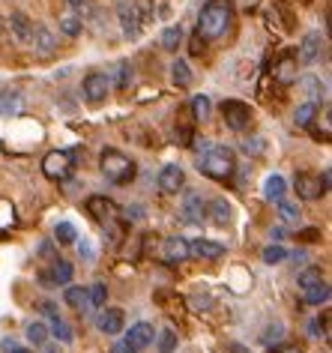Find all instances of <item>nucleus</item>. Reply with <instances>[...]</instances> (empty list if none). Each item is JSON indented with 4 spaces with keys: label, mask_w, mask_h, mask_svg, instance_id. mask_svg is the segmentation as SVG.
Listing matches in <instances>:
<instances>
[{
    "label": "nucleus",
    "mask_w": 332,
    "mask_h": 353,
    "mask_svg": "<svg viewBox=\"0 0 332 353\" xmlns=\"http://www.w3.org/2000/svg\"><path fill=\"white\" fill-rule=\"evenodd\" d=\"M54 240H57L60 245H72V243L78 240V228H75L72 222H60V225L54 228Z\"/></svg>",
    "instance_id": "nucleus-37"
},
{
    "label": "nucleus",
    "mask_w": 332,
    "mask_h": 353,
    "mask_svg": "<svg viewBox=\"0 0 332 353\" xmlns=\"http://www.w3.org/2000/svg\"><path fill=\"white\" fill-rule=\"evenodd\" d=\"M81 87H84L87 102L99 105V102H105L111 96V87H114V81H111L108 72H90V75H84V84Z\"/></svg>",
    "instance_id": "nucleus-7"
},
{
    "label": "nucleus",
    "mask_w": 332,
    "mask_h": 353,
    "mask_svg": "<svg viewBox=\"0 0 332 353\" xmlns=\"http://www.w3.org/2000/svg\"><path fill=\"white\" fill-rule=\"evenodd\" d=\"M153 341H156V347H159V353H174V350H177V332H174L171 326H168V330H162Z\"/></svg>",
    "instance_id": "nucleus-38"
},
{
    "label": "nucleus",
    "mask_w": 332,
    "mask_h": 353,
    "mask_svg": "<svg viewBox=\"0 0 332 353\" xmlns=\"http://www.w3.org/2000/svg\"><path fill=\"white\" fill-rule=\"evenodd\" d=\"M282 332H284V326L276 321L273 326H267V330H264V335H260V339H264V344H267V347H273V344H278V341H282Z\"/></svg>",
    "instance_id": "nucleus-40"
},
{
    "label": "nucleus",
    "mask_w": 332,
    "mask_h": 353,
    "mask_svg": "<svg viewBox=\"0 0 332 353\" xmlns=\"http://www.w3.org/2000/svg\"><path fill=\"white\" fill-rule=\"evenodd\" d=\"M242 153L264 156V153H267V141H264V138H246V141H242Z\"/></svg>",
    "instance_id": "nucleus-41"
},
{
    "label": "nucleus",
    "mask_w": 332,
    "mask_h": 353,
    "mask_svg": "<svg viewBox=\"0 0 332 353\" xmlns=\"http://www.w3.org/2000/svg\"><path fill=\"white\" fill-rule=\"evenodd\" d=\"M42 174H45L51 183H66L69 176L75 174V153L72 150H51V153L42 159Z\"/></svg>",
    "instance_id": "nucleus-4"
},
{
    "label": "nucleus",
    "mask_w": 332,
    "mask_h": 353,
    "mask_svg": "<svg viewBox=\"0 0 332 353\" xmlns=\"http://www.w3.org/2000/svg\"><path fill=\"white\" fill-rule=\"evenodd\" d=\"M87 303H90V308H105V303H108V288H105V281H93V285L87 288Z\"/></svg>",
    "instance_id": "nucleus-35"
},
{
    "label": "nucleus",
    "mask_w": 332,
    "mask_h": 353,
    "mask_svg": "<svg viewBox=\"0 0 332 353\" xmlns=\"http://www.w3.org/2000/svg\"><path fill=\"white\" fill-rule=\"evenodd\" d=\"M302 87H305V96H309V102L326 105L329 87H326V81H320V75H305V78H302Z\"/></svg>",
    "instance_id": "nucleus-20"
},
{
    "label": "nucleus",
    "mask_w": 332,
    "mask_h": 353,
    "mask_svg": "<svg viewBox=\"0 0 332 353\" xmlns=\"http://www.w3.org/2000/svg\"><path fill=\"white\" fill-rule=\"evenodd\" d=\"M78 252H81V258H87V261L93 258V249H90V245H87L84 240H81V245H78Z\"/></svg>",
    "instance_id": "nucleus-48"
},
{
    "label": "nucleus",
    "mask_w": 332,
    "mask_h": 353,
    "mask_svg": "<svg viewBox=\"0 0 332 353\" xmlns=\"http://www.w3.org/2000/svg\"><path fill=\"white\" fill-rule=\"evenodd\" d=\"M180 42H183V28H180V24H171V28L162 30V37H159L162 51H171V54H177Z\"/></svg>",
    "instance_id": "nucleus-29"
},
{
    "label": "nucleus",
    "mask_w": 332,
    "mask_h": 353,
    "mask_svg": "<svg viewBox=\"0 0 332 353\" xmlns=\"http://www.w3.org/2000/svg\"><path fill=\"white\" fill-rule=\"evenodd\" d=\"M207 216H209V222H213L216 228H228L234 222V207L225 198H213L207 204Z\"/></svg>",
    "instance_id": "nucleus-18"
},
{
    "label": "nucleus",
    "mask_w": 332,
    "mask_h": 353,
    "mask_svg": "<svg viewBox=\"0 0 332 353\" xmlns=\"http://www.w3.org/2000/svg\"><path fill=\"white\" fill-rule=\"evenodd\" d=\"M296 75H300V72H296V57H291V54H284V57L273 66V78H276L278 84H293Z\"/></svg>",
    "instance_id": "nucleus-24"
},
{
    "label": "nucleus",
    "mask_w": 332,
    "mask_h": 353,
    "mask_svg": "<svg viewBox=\"0 0 332 353\" xmlns=\"http://www.w3.org/2000/svg\"><path fill=\"white\" fill-rule=\"evenodd\" d=\"M231 28H234V3L231 0H207V3L200 6L195 37H200L204 42H216Z\"/></svg>",
    "instance_id": "nucleus-2"
},
{
    "label": "nucleus",
    "mask_w": 332,
    "mask_h": 353,
    "mask_svg": "<svg viewBox=\"0 0 332 353\" xmlns=\"http://www.w3.org/2000/svg\"><path fill=\"white\" fill-rule=\"evenodd\" d=\"M132 84V63H120L117 66V90H126Z\"/></svg>",
    "instance_id": "nucleus-42"
},
{
    "label": "nucleus",
    "mask_w": 332,
    "mask_h": 353,
    "mask_svg": "<svg viewBox=\"0 0 332 353\" xmlns=\"http://www.w3.org/2000/svg\"><path fill=\"white\" fill-rule=\"evenodd\" d=\"M99 171L111 186H129V183L138 176V165H135L132 156L123 153V150L108 147V150H102V156H99Z\"/></svg>",
    "instance_id": "nucleus-3"
},
{
    "label": "nucleus",
    "mask_w": 332,
    "mask_h": 353,
    "mask_svg": "<svg viewBox=\"0 0 332 353\" xmlns=\"http://www.w3.org/2000/svg\"><path fill=\"white\" fill-rule=\"evenodd\" d=\"M183 219H186L189 225H200L207 219V204L198 192H189V195L183 198Z\"/></svg>",
    "instance_id": "nucleus-17"
},
{
    "label": "nucleus",
    "mask_w": 332,
    "mask_h": 353,
    "mask_svg": "<svg viewBox=\"0 0 332 353\" xmlns=\"http://www.w3.org/2000/svg\"><path fill=\"white\" fill-rule=\"evenodd\" d=\"M96 326H99V332H105V335H120L126 326L123 308H102L99 317H96Z\"/></svg>",
    "instance_id": "nucleus-15"
},
{
    "label": "nucleus",
    "mask_w": 332,
    "mask_h": 353,
    "mask_svg": "<svg viewBox=\"0 0 332 353\" xmlns=\"http://www.w3.org/2000/svg\"><path fill=\"white\" fill-rule=\"evenodd\" d=\"M189 249H191V254H198V258H204V261L225 258V245L216 240H189Z\"/></svg>",
    "instance_id": "nucleus-19"
},
{
    "label": "nucleus",
    "mask_w": 332,
    "mask_h": 353,
    "mask_svg": "<svg viewBox=\"0 0 332 353\" xmlns=\"http://www.w3.org/2000/svg\"><path fill=\"white\" fill-rule=\"evenodd\" d=\"M10 30L15 33V39L19 42H28L30 33H33V24H30V19L24 12H12L10 15Z\"/></svg>",
    "instance_id": "nucleus-27"
},
{
    "label": "nucleus",
    "mask_w": 332,
    "mask_h": 353,
    "mask_svg": "<svg viewBox=\"0 0 332 353\" xmlns=\"http://www.w3.org/2000/svg\"><path fill=\"white\" fill-rule=\"evenodd\" d=\"M273 236H276V243H282L284 240V231H282V228H276V231H269V240H273Z\"/></svg>",
    "instance_id": "nucleus-51"
},
{
    "label": "nucleus",
    "mask_w": 332,
    "mask_h": 353,
    "mask_svg": "<svg viewBox=\"0 0 332 353\" xmlns=\"http://www.w3.org/2000/svg\"><path fill=\"white\" fill-rule=\"evenodd\" d=\"M57 30L63 33V37H69V39L81 37V30H84L81 15H78V12H63V15L57 19Z\"/></svg>",
    "instance_id": "nucleus-25"
},
{
    "label": "nucleus",
    "mask_w": 332,
    "mask_h": 353,
    "mask_svg": "<svg viewBox=\"0 0 332 353\" xmlns=\"http://www.w3.org/2000/svg\"><path fill=\"white\" fill-rule=\"evenodd\" d=\"M126 216H129V219H141V216H144V210H141V207H129V210H126Z\"/></svg>",
    "instance_id": "nucleus-50"
},
{
    "label": "nucleus",
    "mask_w": 332,
    "mask_h": 353,
    "mask_svg": "<svg viewBox=\"0 0 332 353\" xmlns=\"http://www.w3.org/2000/svg\"><path fill=\"white\" fill-rule=\"evenodd\" d=\"M264 198L269 201V204H278V201L287 198V180L282 174H269L264 180Z\"/></svg>",
    "instance_id": "nucleus-21"
},
{
    "label": "nucleus",
    "mask_w": 332,
    "mask_h": 353,
    "mask_svg": "<svg viewBox=\"0 0 332 353\" xmlns=\"http://www.w3.org/2000/svg\"><path fill=\"white\" fill-rule=\"evenodd\" d=\"M111 353H135V350H132V347H129V344H126V341H117V344H114V347H111Z\"/></svg>",
    "instance_id": "nucleus-46"
},
{
    "label": "nucleus",
    "mask_w": 332,
    "mask_h": 353,
    "mask_svg": "<svg viewBox=\"0 0 332 353\" xmlns=\"http://www.w3.org/2000/svg\"><path fill=\"white\" fill-rule=\"evenodd\" d=\"M63 299H66V305L75 308V312H87V308H90V303H87V288H66Z\"/></svg>",
    "instance_id": "nucleus-34"
},
{
    "label": "nucleus",
    "mask_w": 332,
    "mask_h": 353,
    "mask_svg": "<svg viewBox=\"0 0 332 353\" xmlns=\"http://www.w3.org/2000/svg\"><path fill=\"white\" fill-rule=\"evenodd\" d=\"M84 207H87V216H93L96 222H111L117 216V204L105 195H90Z\"/></svg>",
    "instance_id": "nucleus-16"
},
{
    "label": "nucleus",
    "mask_w": 332,
    "mask_h": 353,
    "mask_svg": "<svg viewBox=\"0 0 332 353\" xmlns=\"http://www.w3.org/2000/svg\"><path fill=\"white\" fill-rule=\"evenodd\" d=\"M42 353H60V347H57V341H45V344H42V347H39Z\"/></svg>",
    "instance_id": "nucleus-47"
},
{
    "label": "nucleus",
    "mask_w": 332,
    "mask_h": 353,
    "mask_svg": "<svg viewBox=\"0 0 332 353\" xmlns=\"http://www.w3.org/2000/svg\"><path fill=\"white\" fill-rule=\"evenodd\" d=\"M156 183H159V189L165 195H177V192L186 186V171H183L180 165H165L159 176H156Z\"/></svg>",
    "instance_id": "nucleus-12"
},
{
    "label": "nucleus",
    "mask_w": 332,
    "mask_h": 353,
    "mask_svg": "<svg viewBox=\"0 0 332 353\" xmlns=\"http://www.w3.org/2000/svg\"><path fill=\"white\" fill-rule=\"evenodd\" d=\"M42 308H45V314H48V321H51L48 323V335H51V339H54L57 344H72L75 341V330H72V326H69L63 317L57 314V308L51 305V303H45Z\"/></svg>",
    "instance_id": "nucleus-10"
},
{
    "label": "nucleus",
    "mask_w": 332,
    "mask_h": 353,
    "mask_svg": "<svg viewBox=\"0 0 332 353\" xmlns=\"http://www.w3.org/2000/svg\"><path fill=\"white\" fill-rule=\"evenodd\" d=\"M269 353H305L300 344H276V347H269Z\"/></svg>",
    "instance_id": "nucleus-43"
},
{
    "label": "nucleus",
    "mask_w": 332,
    "mask_h": 353,
    "mask_svg": "<svg viewBox=\"0 0 332 353\" xmlns=\"http://www.w3.org/2000/svg\"><path fill=\"white\" fill-rule=\"evenodd\" d=\"M171 78H174V84H177L180 90L191 87V69H189L186 60H174L171 63Z\"/></svg>",
    "instance_id": "nucleus-32"
},
{
    "label": "nucleus",
    "mask_w": 332,
    "mask_h": 353,
    "mask_svg": "<svg viewBox=\"0 0 332 353\" xmlns=\"http://www.w3.org/2000/svg\"><path fill=\"white\" fill-rule=\"evenodd\" d=\"M117 21H120V30H123L126 39H138L144 30V21H141V12H138V6L132 0H120L117 3Z\"/></svg>",
    "instance_id": "nucleus-6"
},
{
    "label": "nucleus",
    "mask_w": 332,
    "mask_h": 353,
    "mask_svg": "<svg viewBox=\"0 0 332 353\" xmlns=\"http://www.w3.org/2000/svg\"><path fill=\"white\" fill-rule=\"evenodd\" d=\"M72 279H75V267L69 261H54L51 263L48 281H54V285H72Z\"/></svg>",
    "instance_id": "nucleus-26"
},
{
    "label": "nucleus",
    "mask_w": 332,
    "mask_h": 353,
    "mask_svg": "<svg viewBox=\"0 0 332 353\" xmlns=\"http://www.w3.org/2000/svg\"><path fill=\"white\" fill-rule=\"evenodd\" d=\"M153 339H156V330H153V323H147V321H138V323H132L129 326V332H126V344L132 347L135 353H144L147 347L153 344Z\"/></svg>",
    "instance_id": "nucleus-11"
},
{
    "label": "nucleus",
    "mask_w": 332,
    "mask_h": 353,
    "mask_svg": "<svg viewBox=\"0 0 332 353\" xmlns=\"http://www.w3.org/2000/svg\"><path fill=\"white\" fill-rule=\"evenodd\" d=\"M191 117H195L198 123H207L209 117H213V102H209V96H191V105H189Z\"/></svg>",
    "instance_id": "nucleus-28"
},
{
    "label": "nucleus",
    "mask_w": 332,
    "mask_h": 353,
    "mask_svg": "<svg viewBox=\"0 0 332 353\" xmlns=\"http://www.w3.org/2000/svg\"><path fill=\"white\" fill-rule=\"evenodd\" d=\"M218 111H222L225 126H228L231 132H246L251 126V117H255L251 105L249 102H240V99H225Z\"/></svg>",
    "instance_id": "nucleus-5"
},
{
    "label": "nucleus",
    "mask_w": 332,
    "mask_h": 353,
    "mask_svg": "<svg viewBox=\"0 0 332 353\" xmlns=\"http://www.w3.org/2000/svg\"><path fill=\"white\" fill-rule=\"evenodd\" d=\"M318 281H323V272H320V267H309V270H302V272H300V279H296V285H300V290H305V288L318 285Z\"/></svg>",
    "instance_id": "nucleus-39"
},
{
    "label": "nucleus",
    "mask_w": 332,
    "mask_h": 353,
    "mask_svg": "<svg viewBox=\"0 0 332 353\" xmlns=\"http://www.w3.org/2000/svg\"><path fill=\"white\" fill-rule=\"evenodd\" d=\"M198 147V171L216 183H228L237 174V153L213 141H191Z\"/></svg>",
    "instance_id": "nucleus-1"
},
{
    "label": "nucleus",
    "mask_w": 332,
    "mask_h": 353,
    "mask_svg": "<svg viewBox=\"0 0 332 353\" xmlns=\"http://www.w3.org/2000/svg\"><path fill=\"white\" fill-rule=\"evenodd\" d=\"M66 3H69V6H72V10H78V6H84V3H87V0H66Z\"/></svg>",
    "instance_id": "nucleus-53"
},
{
    "label": "nucleus",
    "mask_w": 332,
    "mask_h": 353,
    "mask_svg": "<svg viewBox=\"0 0 332 353\" xmlns=\"http://www.w3.org/2000/svg\"><path fill=\"white\" fill-rule=\"evenodd\" d=\"M6 353H33V350L30 347H21V344H15V347H10Z\"/></svg>",
    "instance_id": "nucleus-52"
},
{
    "label": "nucleus",
    "mask_w": 332,
    "mask_h": 353,
    "mask_svg": "<svg viewBox=\"0 0 332 353\" xmlns=\"http://www.w3.org/2000/svg\"><path fill=\"white\" fill-rule=\"evenodd\" d=\"M28 46L33 48V54H37V57H51V54H57V48H60V46H57V37L45 28V24L33 28Z\"/></svg>",
    "instance_id": "nucleus-9"
},
{
    "label": "nucleus",
    "mask_w": 332,
    "mask_h": 353,
    "mask_svg": "<svg viewBox=\"0 0 332 353\" xmlns=\"http://www.w3.org/2000/svg\"><path fill=\"white\" fill-rule=\"evenodd\" d=\"M191 258V249H189V240L186 236H168L162 243V261L165 263H186Z\"/></svg>",
    "instance_id": "nucleus-14"
},
{
    "label": "nucleus",
    "mask_w": 332,
    "mask_h": 353,
    "mask_svg": "<svg viewBox=\"0 0 332 353\" xmlns=\"http://www.w3.org/2000/svg\"><path fill=\"white\" fill-rule=\"evenodd\" d=\"M228 353H251L246 344H228Z\"/></svg>",
    "instance_id": "nucleus-49"
},
{
    "label": "nucleus",
    "mask_w": 332,
    "mask_h": 353,
    "mask_svg": "<svg viewBox=\"0 0 332 353\" xmlns=\"http://www.w3.org/2000/svg\"><path fill=\"white\" fill-rule=\"evenodd\" d=\"M329 296H332V290H329V281H326V279L318 281V285H311V288H305V290H302L305 305H314V308L326 305V303H329Z\"/></svg>",
    "instance_id": "nucleus-23"
},
{
    "label": "nucleus",
    "mask_w": 332,
    "mask_h": 353,
    "mask_svg": "<svg viewBox=\"0 0 332 353\" xmlns=\"http://www.w3.org/2000/svg\"><path fill=\"white\" fill-rule=\"evenodd\" d=\"M260 258H264V263H269V267H276V263H282V261L291 258V252H287L282 243H269Z\"/></svg>",
    "instance_id": "nucleus-36"
},
{
    "label": "nucleus",
    "mask_w": 332,
    "mask_h": 353,
    "mask_svg": "<svg viewBox=\"0 0 332 353\" xmlns=\"http://www.w3.org/2000/svg\"><path fill=\"white\" fill-rule=\"evenodd\" d=\"M28 341L33 344V347H42V344H45L51 335H48V323H42V321H33V323H28Z\"/></svg>",
    "instance_id": "nucleus-33"
},
{
    "label": "nucleus",
    "mask_w": 332,
    "mask_h": 353,
    "mask_svg": "<svg viewBox=\"0 0 332 353\" xmlns=\"http://www.w3.org/2000/svg\"><path fill=\"white\" fill-rule=\"evenodd\" d=\"M300 240L302 243H318L320 240V231H318V228H305V231H300Z\"/></svg>",
    "instance_id": "nucleus-44"
},
{
    "label": "nucleus",
    "mask_w": 332,
    "mask_h": 353,
    "mask_svg": "<svg viewBox=\"0 0 332 353\" xmlns=\"http://www.w3.org/2000/svg\"><path fill=\"white\" fill-rule=\"evenodd\" d=\"M293 189H296V198H300V201H318V198L326 195L323 186H320V176L311 174V171H300V174H296L293 176Z\"/></svg>",
    "instance_id": "nucleus-8"
},
{
    "label": "nucleus",
    "mask_w": 332,
    "mask_h": 353,
    "mask_svg": "<svg viewBox=\"0 0 332 353\" xmlns=\"http://www.w3.org/2000/svg\"><path fill=\"white\" fill-rule=\"evenodd\" d=\"M276 210H278V219H282L284 225H300V219H302V210H300V204H293V201H278L276 204Z\"/></svg>",
    "instance_id": "nucleus-30"
},
{
    "label": "nucleus",
    "mask_w": 332,
    "mask_h": 353,
    "mask_svg": "<svg viewBox=\"0 0 332 353\" xmlns=\"http://www.w3.org/2000/svg\"><path fill=\"white\" fill-rule=\"evenodd\" d=\"M19 111H21V93L15 90L0 93V117H15Z\"/></svg>",
    "instance_id": "nucleus-31"
},
{
    "label": "nucleus",
    "mask_w": 332,
    "mask_h": 353,
    "mask_svg": "<svg viewBox=\"0 0 332 353\" xmlns=\"http://www.w3.org/2000/svg\"><path fill=\"white\" fill-rule=\"evenodd\" d=\"M318 117H320V105L302 102V105H296V111H293V126L296 129H311Z\"/></svg>",
    "instance_id": "nucleus-22"
},
{
    "label": "nucleus",
    "mask_w": 332,
    "mask_h": 353,
    "mask_svg": "<svg viewBox=\"0 0 332 353\" xmlns=\"http://www.w3.org/2000/svg\"><path fill=\"white\" fill-rule=\"evenodd\" d=\"M326 54V39L320 37L318 30L314 33H309V37L302 39V46H300V63H305V66H314L318 60Z\"/></svg>",
    "instance_id": "nucleus-13"
},
{
    "label": "nucleus",
    "mask_w": 332,
    "mask_h": 353,
    "mask_svg": "<svg viewBox=\"0 0 332 353\" xmlns=\"http://www.w3.org/2000/svg\"><path fill=\"white\" fill-rule=\"evenodd\" d=\"M191 303H195V308H213V296H204V299L195 296Z\"/></svg>",
    "instance_id": "nucleus-45"
}]
</instances>
